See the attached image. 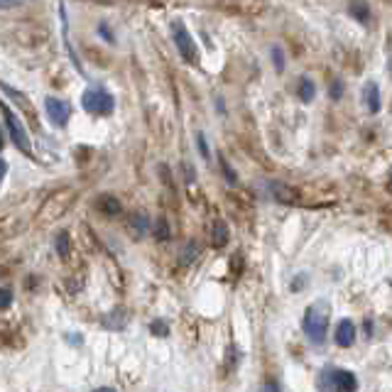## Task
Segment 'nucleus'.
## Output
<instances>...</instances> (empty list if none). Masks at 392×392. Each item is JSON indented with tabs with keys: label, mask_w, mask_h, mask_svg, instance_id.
Instances as JSON below:
<instances>
[{
	"label": "nucleus",
	"mask_w": 392,
	"mask_h": 392,
	"mask_svg": "<svg viewBox=\"0 0 392 392\" xmlns=\"http://www.w3.org/2000/svg\"><path fill=\"white\" fill-rule=\"evenodd\" d=\"M328 319H331V304L326 299H316L304 314V334L311 343L322 345L328 334Z\"/></svg>",
	"instance_id": "nucleus-1"
},
{
	"label": "nucleus",
	"mask_w": 392,
	"mask_h": 392,
	"mask_svg": "<svg viewBox=\"0 0 392 392\" xmlns=\"http://www.w3.org/2000/svg\"><path fill=\"white\" fill-rule=\"evenodd\" d=\"M81 105L83 111L91 113V116H113L116 111V99H113L111 91H105L103 86H91L81 94Z\"/></svg>",
	"instance_id": "nucleus-2"
},
{
	"label": "nucleus",
	"mask_w": 392,
	"mask_h": 392,
	"mask_svg": "<svg viewBox=\"0 0 392 392\" xmlns=\"http://www.w3.org/2000/svg\"><path fill=\"white\" fill-rule=\"evenodd\" d=\"M319 387L324 392H356L358 378L345 368H328L319 378Z\"/></svg>",
	"instance_id": "nucleus-3"
},
{
	"label": "nucleus",
	"mask_w": 392,
	"mask_h": 392,
	"mask_svg": "<svg viewBox=\"0 0 392 392\" xmlns=\"http://www.w3.org/2000/svg\"><path fill=\"white\" fill-rule=\"evenodd\" d=\"M172 37H174V47L179 52V57L187 62V64H196L199 62V52H196V42L189 35L184 20H172Z\"/></svg>",
	"instance_id": "nucleus-4"
},
{
	"label": "nucleus",
	"mask_w": 392,
	"mask_h": 392,
	"mask_svg": "<svg viewBox=\"0 0 392 392\" xmlns=\"http://www.w3.org/2000/svg\"><path fill=\"white\" fill-rule=\"evenodd\" d=\"M3 123H5V133L8 138L12 140V145L18 147V150H23L27 157H32V142H29V135L27 130L23 128V123H20L18 118H15V113L10 111V105H3Z\"/></svg>",
	"instance_id": "nucleus-5"
},
{
	"label": "nucleus",
	"mask_w": 392,
	"mask_h": 392,
	"mask_svg": "<svg viewBox=\"0 0 392 392\" xmlns=\"http://www.w3.org/2000/svg\"><path fill=\"white\" fill-rule=\"evenodd\" d=\"M44 111H47V118L52 120V125L64 128L71 118V103L64 99H57V96H47L44 99Z\"/></svg>",
	"instance_id": "nucleus-6"
},
{
	"label": "nucleus",
	"mask_w": 392,
	"mask_h": 392,
	"mask_svg": "<svg viewBox=\"0 0 392 392\" xmlns=\"http://www.w3.org/2000/svg\"><path fill=\"white\" fill-rule=\"evenodd\" d=\"M334 341L341 348H351L353 341H356V324H353L351 319H341L339 326H336Z\"/></svg>",
	"instance_id": "nucleus-7"
},
{
	"label": "nucleus",
	"mask_w": 392,
	"mask_h": 392,
	"mask_svg": "<svg viewBox=\"0 0 392 392\" xmlns=\"http://www.w3.org/2000/svg\"><path fill=\"white\" fill-rule=\"evenodd\" d=\"M363 103L370 113L380 111V86H378L375 81H368L363 86Z\"/></svg>",
	"instance_id": "nucleus-8"
},
{
	"label": "nucleus",
	"mask_w": 392,
	"mask_h": 392,
	"mask_svg": "<svg viewBox=\"0 0 392 392\" xmlns=\"http://www.w3.org/2000/svg\"><path fill=\"white\" fill-rule=\"evenodd\" d=\"M228 238H231V231L228 226H226V221L216 218V221L211 223V243H213V248H223L228 243Z\"/></svg>",
	"instance_id": "nucleus-9"
},
{
	"label": "nucleus",
	"mask_w": 392,
	"mask_h": 392,
	"mask_svg": "<svg viewBox=\"0 0 392 392\" xmlns=\"http://www.w3.org/2000/svg\"><path fill=\"white\" fill-rule=\"evenodd\" d=\"M96 209H99L103 216L113 218L120 213V201H118V196H113V194H103V196H99V201H96Z\"/></svg>",
	"instance_id": "nucleus-10"
},
{
	"label": "nucleus",
	"mask_w": 392,
	"mask_h": 392,
	"mask_svg": "<svg viewBox=\"0 0 392 392\" xmlns=\"http://www.w3.org/2000/svg\"><path fill=\"white\" fill-rule=\"evenodd\" d=\"M128 231L133 233V238H142V235H147V231H150V218H147L145 213H133V216L128 218Z\"/></svg>",
	"instance_id": "nucleus-11"
},
{
	"label": "nucleus",
	"mask_w": 392,
	"mask_h": 392,
	"mask_svg": "<svg viewBox=\"0 0 392 392\" xmlns=\"http://www.w3.org/2000/svg\"><path fill=\"white\" fill-rule=\"evenodd\" d=\"M101 324L105 328H123L128 324V314H125V309H113L101 319Z\"/></svg>",
	"instance_id": "nucleus-12"
},
{
	"label": "nucleus",
	"mask_w": 392,
	"mask_h": 392,
	"mask_svg": "<svg viewBox=\"0 0 392 392\" xmlns=\"http://www.w3.org/2000/svg\"><path fill=\"white\" fill-rule=\"evenodd\" d=\"M54 248H57V255H59V258H69L71 240H69V233H66V231H59V233L54 235Z\"/></svg>",
	"instance_id": "nucleus-13"
},
{
	"label": "nucleus",
	"mask_w": 392,
	"mask_h": 392,
	"mask_svg": "<svg viewBox=\"0 0 392 392\" xmlns=\"http://www.w3.org/2000/svg\"><path fill=\"white\" fill-rule=\"evenodd\" d=\"M348 12H351L353 18L358 20L361 25H368V20H370V8H368V3H351V8H348Z\"/></svg>",
	"instance_id": "nucleus-14"
},
{
	"label": "nucleus",
	"mask_w": 392,
	"mask_h": 392,
	"mask_svg": "<svg viewBox=\"0 0 392 392\" xmlns=\"http://www.w3.org/2000/svg\"><path fill=\"white\" fill-rule=\"evenodd\" d=\"M314 94H316L314 81H311L309 77H302V81H299V99L304 101V103H311V101H314Z\"/></svg>",
	"instance_id": "nucleus-15"
},
{
	"label": "nucleus",
	"mask_w": 392,
	"mask_h": 392,
	"mask_svg": "<svg viewBox=\"0 0 392 392\" xmlns=\"http://www.w3.org/2000/svg\"><path fill=\"white\" fill-rule=\"evenodd\" d=\"M170 235H172V231H170V226H167V218L157 216V223H155V238L164 243V240H170Z\"/></svg>",
	"instance_id": "nucleus-16"
},
{
	"label": "nucleus",
	"mask_w": 392,
	"mask_h": 392,
	"mask_svg": "<svg viewBox=\"0 0 392 392\" xmlns=\"http://www.w3.org/2000/svg\"><path fill=\"white\" fill-rule=\"evenodd\" d=\"M218 164H221V170H223V174H226V182L228 184H235L238 182V177H235V172L231 170V164H228V159L223 157V155H218Z\"/></svg>",
	"instance_id": "nucleus-17"
},
{
	"label": "nucleus",
	"mask_w": 392,
	"mask_h": 392,
	"mask_svg": "<svg viewBox=\"0 0 392 392\" xmlns=\"http://www.w3.org/2000/svg\"><path fill=\"white\" fill-rule=\"evenodd\" d=\"M196 255H199V246L192 240V243H187V248H184V252H182V263L189 265L194 258H196Z\"/></svg>",
	"instance_id": "nucleus-18"
},
{
	"label": "nucleus",
	"mask_w": 392,
	"mask_h": 392,
	"mask_svg": "<svg viewBox=\"0 0 392 392\" xmlns=\"http://www.w3.org/2000/svg\"><path fill=\"white\" fill-rule=\"evenodd\" d=\"M150 331H153L155 336H159V339L170 336V326H167V322H162V319H157V322L150 324Z\"/></svg>",
	"instance_id": "nucleus-19"
},
{
	"label": "nucleus",
	"mask_w": 392,
	"mask_h": 392,
	"mask_svg": "<svg viewBox=\"0 0 392 392\" xmlns=\"http://www.w3.org/2000/svg\"><path fill=\"white\" fill-rule=\"evenodd\" d=\"M343 91H345V86H343V81H341V79H334V83L328 86V96H331L334 101H339L341 96H343Z\"/></svg>",
	"instance_id": "nucleus-20"
},
{
	"label": "nucleus",
	"mask_w": 392,
	"mask_h": 392,
	"mask_svg": "<svg viewBox=\"0 0 392 392\" xmlns=\"http://www.w3.org/2000/svg\"><path fill=\"white\" fill-rule=\"evenodd\" d=\"M272 64H275L277 71H285V54H282L280 47H272Z\"/></svg>",
	"instance_id": "nucleus-21"
},
{
	"label": "nucleus",
	"mask_w": 392,
	"mask_h": 392,
	"mask_svg": "<svg viewBox=\"0 0 392 392\" xmlns=\"http://www.w3.org/2000/svg\"><path fill=\"white\" fill-rule=\"evenodd\" d=\"M196 145H199V153H201V157L209 162L211 159V153H209V145H206V138H204V133H196Z\"/></svg>",
	"instance_id": "nucleus-22"
},
{
	"label": "nucleus",
	"mask_w": 392,
	"mask_h": 392,
	"mask_svg": "<svg viewBox=\"0 0 392 392\" xmlns=\"http://www.w3.org/2000/svg\"><path fill=\"white\" fill-rule=\"evenodd\" d=\"M99 32H101V37H103L105 42H111V44L116 42V37H113L111 27H108V23H105V20H103V23H99Z\"/></svg>",
	"instance_id": "nucleus-23"
},
{
	"label": "nucleus",
	"mask_w": 392,
	"mask_h": 392,
	"mask_svg": "<svg viewBox=\"0 0 392 392\" xmlns=\"http://www.w3.org/2000/svg\"><path fill=\"white\" fill-rule=\"evenodd\" d=\"M3 302H0V306L3 309H10V304H12V292H10V287H3Z\"/></svg>",
	"instance_id": "nucleus-24"
},
{
	"label": "nucleus",
	"mask_w": 392,
	"mask_h": 392,
	"mask_svg": "<svg viewBox=\"0 0 392 392\" xmlns=\"http://www.w3.org/2000/svg\"><path fill=\"white\" fill-rule=\"evenodd\" d=\"M304 285H306V275H304V272H302V275H299V280H297V282H292V289H294V292H299V289L304 287Z\"/></svg>",
	"instance_id": "nucleus-25"
},
{
	"label": "nucleus",
	"mask_w": 392,
	"mask_h": 392,
	"mask_svg": "<svg viewBox=\"0 0 392 392\" xmlns=\"http://www.w3.org/2000/svg\"><path fill=\"white\" fill-rule=\"evenodd\" d=\"M260 392H280V387H277L275 382H265V385L260 387Z\"/></svg>",
	"instance_id": "nucleus-26"
},
{
	"label": "nucleus",
	"mask_w": 392,
	"mask_h": 392,
	"mask_svg": "<svg viewBox=\"0 0 392 392\" xmlns=\"http://www.w3.org/2000/svg\"><path fill=\"white\" fill-rule=\"evenodd\" d=\"M94 392H118V390H113V387H99V390H94Z\"/></svg>",
	"instance_id": "nucleus-27"
},
{
	"label": "nucleus",
	"mask_w": 392,
	"mask_h": 392,
	"mask_svg": "<svg viewBox=\"0 0 392 392\" xmlns=\"http://www.w3.org/2000/svg\"><path fill=\"white\" fill-rule=\"evenodd\" d=\"M390 285H392V280H390Z\"/></svg>",
	"instance_id": "nucleus-28"
},
{
	"label": "nucleus",
	"mask_w": 392,
	"mask_h": 392,
	"mask_svg": "<svg viewBox=\"0 0 392 392\" xmlns=\"http://www.w3.org/2000/svg\"><path fill=\"white\" fill-rule=\"evenodd\" d=\"M390 179H392V174H390Z\"/></svg>",
	"instance_id": "nucleus-29"
}]
</instances>
